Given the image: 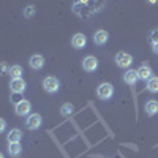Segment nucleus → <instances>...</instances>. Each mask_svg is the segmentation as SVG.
I'll return each instance as SVG.
<instances>
[{
    "label": "nucleus",
    "mask_w": 158,
    "mask_h": 158,
    "mask_svg": "<svg viewBox=\"0 0 158 158\" xmlns=\"http://www.w3.org/2000/svg\"><path fill=\"white\" fill-rule=\"evenodd\" d=\"M22 147H21V142H11L10 146H8V152L11 156H18L21 153Z\"/></svg>",
    "instance_id": "obj_16"
},
{
    "label": "nucleus",
    "mask_w": 158,
    "mask_h": 158,
    "mask_svg": "<svg viewBox=\"0 0 158 158\" xmlns=\"http://www.w3.org/2000/svg\"><path fill=\"white\" fill-rule=\"evenodd\" d=\"M149 38H150V41H152V44H156V43H158V29H153V30L150 32Z\"/></svg>",
    "instance_id": "obj_19"
},
{
    "label": "nucleus",
    "mask_w": 158,
    "mask_h": 158,
    "mask_svg": "<svg viewBox=\"0 0 158 158\" xmlns=\"http://www.w3.org/2000/svg\"><path fill=\"white\" fill-rule=\"evenodd\" d=\"M85 43H87V38H85V35H82V33H76V35L73 36V40H71V44H73V48H76V49L84 48Z\"/></svg>",
    "instance_id": "obj_10"
},
{
    "label": "nucleus",
    "mask_w": 158,
    "mask_h": 158,
    "mask_svg": "<svg viewBox=\"0 0 158 158\" xmlns=\"http://www.w3.org/2000/svg\"><path fill=\"white\" fill-rule=\"evenodd\" d=\"M97 94H98V98L108 100V98H111L112 94H114V87H112L109 82H103V84H100V87H98V90H97Z\"/></svg>",
    "instance_id": "obj_1"
},
{
    "label": "nucleus",
    "mask_w": 158,
    "mask_h": 158,
    "mask_svg": "<svg viewBox=\"0 0 158 158\" xmlns=\"http://www.w3.org/2000/svg\"><path fill=\"white\" fill-rule=\"evenodd\" d=\"M147 90L152 92V94H158V77L152 76L147 81Z\"/></svg>",
    "instance_id": "obj_17"
},
{
    "label": "nucleus",
    "mask_w": 158,
    "mask_h": 158,
    "mask_svg": "<svg viewBox=\"0 0 158 158\" xmlns=\"http://www.w3.org/2000/svg\"><path fill=\"white\" fill-rule=\"evenodd\" d=\"M25 127L29 130H38L41 127V115L40 114H32L27 117V120H25Z\"/></svg>",
    "instance_id": "obj_4"
},
{
    "label": "nucleus",
    "mask_w": 158,
    "mask_h": 158,
    "mask_svg": "<svg viewBox=\"0 0 158 158\" xmlns=\"http://www.w3.org/2000/svg\"><path fill=\"white\" fill-rule=\"evenodd\" d=\"M5 128H6V122L3 120V118H0V133H3Z\"/></svg>",
    "instance_id": "obj_23"
},
{
    "label": "nucleus",
    "mask_w": 158,
    "mask_h": 158,
    "mask_svg": "<svg viewBox=\"0 0 158 158\" xmlns=\"http://www.w3.org/2000/svg\"><path fill=\"white\" fill-rule=\"evenodd\" d=\"M136 71H138V77L141 79V81H149V79L152 77V68L149 67V65H141Z\"/></svg>",
    "instance_id": "obj_7"
},
{
    "label": "nucleus",
    "mask_w": 158,
    "mask_h": 158,
    "mask_svg": "<svg viewBox=\"0 0 158 158\" xmlns=\"http://www.w3.org/2000/svg\"><path fill=\"white\" fill-rule=\"evenodd\" d=\"M123 81H125L128 85H135V84L139 81L138 71H136V70H127L125 74H123Z\"/></svg>",
    "instance_id": "obj_8"
},
{
    "label": "nucleus",
    "mask_w": 158,
    "mask_h": 158,
    "mask_svg": "<svg viewBox=\"0 0 158 158\" xmlns=\"http://www.w3.org/2000/svg\"><path fill=\"white\" fill-rule=\"evenodd\" d=\"M115 63L120 68H128L130 65L133 63V57H131L130 54H127V52H118V54L115 56Z\"/></svg>",
    "instance_id": "obj_3"
},
{
    "label": "nucleus",
    "mask_w": 158,
    "mask_h": 158,
    "mask_svg": "<svg viewBox=\"0 0 158 158\" xmlns=\"http://www.w3.org/2000/svg\"><path fill=\"white\" fill-rule=\"evenodd\" d=\"M22 73H24V70H22L21 65H15V67H10V73L8 74L13 79H21L22 77Z\"/></svg>",
    "instance_id": "obj_15"
},
{
    "label": "nucleus",
    "mask_w": 158,
    "mask_h": 158,
    "mask_svg": "<svg viewBox=\"0 0 158 158\" xmlns=\"http://www.w3.org/2000/svg\"><path fill=\"white\" fill-rule=\"evenodd\" d=\"M6 73H10V67L5 62H2L0 63V74H6Z\"/></svg>",
    "instance_id": "obj_22"
},
{
    "label": "nucleus",
    "mask_w": 158,
    "mask_h": 158,
    "mask_svg": "<svg viewBox=\"0 0 158 158\" xmlns=\"http://www.w3.org/2000/svg\"><path fill=\"white\" fill-rule=\"evenodd\" d=\"M158 112V101L155 100H150L146 103V114L147 115H155Z\"/></svg>",
    "instance_id": "obj_14"
},
{
    "label": "nucleus",
    "mask_w": 158,
    "mask_h": 158,
    "mask_svg": "<svg viewBox=\"0 0 158 158\" xmlns=\"http://www.w3.org/2000/svg\"><path fill=\"white\" fill-rule=\"evenodd\" d=\"M43 65H44V57H43V56L35 54V56L30 57V67H32L33 70H41Z\"/></svg>",
    "instance_id": "obj_12"
},
{
    "label": "nucleus",
    "mask_w": 158,
    "mask_h": 158,
    "mask_svg": "<svg viewBox=\"0 0 158 158\" xmlns=\"http://www.w3.org/2000/svg\"><path fill=\"white\" fill-rule=\"evenodd\" d=\"M43 87H44V90H46V92H49V94H54V92H57V90H59L60 82H59V79H57V77L49 76V77H46L44 81H43Z\"/></svg>",
    "instance_id": "obj_2"
},
{
    "label": "nucleus",
    "mask_w": 158,
    "mask_h": 158,
    "mask_svg": "<svg viewBox=\"0 0 158 158\" xmlns=\"http://www.w3.org/2000/svg\"><path fill=\"white\" fill-rule=\"evenodd\" d=\"M11 101L15 104H19L22 100H21V94H15V92H11Z\"/></svg>",
    "instance_id": "obj_20"
},
{
    "label": "nucleus",
    "mask_w": 158,
    "mask_h": 158,
    "mask_svg": "<svg viewBox=\"0 0 158 158\" xmlns=\"http://www.w3.org/2000/svg\"><path fill=\"white\" fill-rule=\"evenodd\" d=\"M152 51L155 52V54H158V43L156 44H152Z\"/></svg>",
    "instance_id": "obj_24"
},
{
    "label": "nucleus",
    "mask_w": 158,
    "mask_h": 158,
    "mask_svg": "<svg viewBox=\"0 0 158 158\" xmlns=\"http://www.w3.org/2000/svg\"><path fill=\"white\" fill-rule=\"evenodd\" d=\"M0 158H3V155H2V153H0Z\"/></svg>",
    "instance_id": "obj_25"
},
{
    "label": "nucleus",
    "mask_w": 158,
    "mask_h": 158,
    "mask_svg": "<svg viewBox=\"0 0 158 158\" xmlns=\"http://www.w3.org/2000/svg\"><path fill=\"white\" fill-rule=\"evenodd\" d=\"M8 141H10V144L11 142H21V138H22V131L21 130H18V128H13L10 133H8Z\"/></svg>",
    "instance_id": "obj_13"
},
{
    "label": "nucleus",
    "mask_w": 158,
    "mask_h": 158,
    "mask_svg": "<svg viewBox=\"0 0 158 158\" xmlns=\"http://www.w3.org/2000/svg\"><path fill=\"white\" fill-rule=\"evenodd\" d=\"M24 15H25V18H32L33 15H35V8L33 6H27V8H25V11H24Z\"/></svg>",
    "instance_id": "obj_21"
},
{
    "label": "nucleus",
    "mask_w": 158,
    "mask_h": 158,
    "mask_svg": "<svg viewBox=\"0 0 158 158\" xmlns=\"http://www.w3.org/2000/svg\"><path fill=\"white\" fill-rule=\"evenodd\" d=\"M82 68H84L85 71H95V70L98 68V59L94 57V56L85 57L84 62H82Z\"/></svg>",
    "instance_id": "obj_6"
},
{
    "label": "nucleus",
    "mask_w": 158,
    "mask_h": 158,
    "mask_svg": "<svg viewBox=\"0 0 158 158\" xmlns=\"http://www.w3.org/2000/svg\"><path fill=\"white\" fill-rule=\"evenodd\" d=\"M10 89L11 92H15V94H24V90H25V81L21 77V79H11V82H10Z\"/></svg>",
    "instance_id": "obj_5"
},
{
    "label": "nucleus",
    "mask_w": 158,
    "mask_h": 158,
    "mask_svg": "<svg viewBox=\"0 0 158 158\" xmlns=\"http://www.w3.org/2000/svg\"><path fill=\"white\" fill-rule=\"evenodd\" d=\"M60 112H62V115H70V114L73 112V104H70V103H65L63 106L60 108Z\"/></svg>",
    "instance_id": "obj_18"
},
{
    "label": "nucleus",
    "mask_w": 158,
    "mask_h": 158,
    "mask_svg": "<svg viewBox=\"0 0 158 158\" xmlns=\"http://www.w3.org/2000/svg\"><path fill=\"white\" fill-rule=\"evenodd\" d=\"M108 40H109V35H108V32L106 30H98L95 35H94V41H95V44H106L108 43Z\"/></svg>",
    "instance_id": "obj_11"
},
{
    "label": "nucleus",
    "mask_w": 158,
    "mask_h": 158,
    "mask_svg": "<svg viewBox=\"0 0 158 158\" xmlns=\"http://www.w3.org/2000/svg\"><path fill=\"white\" fill-rule=\"evenodd\" d=\"M30 103L27 101V100H22L19 104H16V114L18 115H29V112H30Z\"/></svg>",
    "instance_id": "obj_9"
}]
</instances>
